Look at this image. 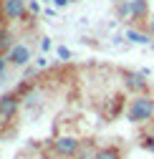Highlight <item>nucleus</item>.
I'll list each match as a JSON object with an SVG mask.
<instances>
[{"label":"nucleus","instance_id":"f257e3e1","mask_svg":"<svg viewBox=\"0 0 154 159\" xmlns=\"http://www.w3.org/2000/svg\"><path fill=\"white\" fill-rule=\"evenodd\" d=\"M154 116V98L149 93H139L134 96L129 106H126V119L131 124H142V121H149Z\"/></svg>","mask_w":154,"mask_h":159},{"label":"nucleus","instance_id":"f03ea898","mask_svg":"<svg viewBox=\"0 0 154 159\" xmlns=\"http://www.w3.org/2000/svg\"><path fill=\"white\" fill-rule=\"evenodd\" d=\"M53 152L58 154V157L71 159V157H76V154L81 152V142L76 136H71V134H61V136L53 139Z\"/></svg>","mask_w":154,"mask_h":159},{"label":"nucleus","instance_id":"7ed1b4c3","mask_svg":"<svg viewBox=\"0 0 154 159\" xmlns=\"http://www.w3.org/2000/svg\"><path fill=\"white\" fill-rule=\"evenodd\" d=\"M28 13V3L25 0H0V15L5 20L15 23V20H23V15Z\"/></svg>","mask_w":154,"mask_h":159},{"label":"nucleus","instance_id":"20e7f679","mask_svg":"<svg viewBox=\"0 0 154 159\" xmlns=\"http://www.w3.org/2000/svg\"><path fill=\"white\" fill-rule=\"evenodd\" d=\"M18 109H20V98H18L15 93L0 96V121H10V119L18 114Z\"/></svg>","mask_w":154,"mask_h":159},{"label":"nucleus","instance_id":"39448f33","mask_svg":"<svg viewBox=\"0 0 154 159\" xmlns=\"http://www.w3.org/2000/svg\"><path fill=\"white\" fill-rule=\"evenodd\" d=\"M5 56H8L10 66H28V63H30V58H33L30 48H28V46H23V43H15Z\"/></svg>","mask_w":154,"mask_h":159},{"label":"nucleus","instance_id":"423d86ee","mask_svg":"<svg viewBox=\"0 0 154 159\" xmlns=\"http://www.w3.org/2000/svg\"><path fill=\"white\" fill-rule=\"evenodd\" d=\"M124 84H126V89H129L134 96L147 93V73H144V71H142V73H134V71H129V73L124 76Z\"/></svg>","mask_w":154,"mask_h":159},{"label":"nucleus","instance_id":"0eeeda50","mask_svg":"<svg viewBox=\"0 0 154 159\" xmlns=\"http://www.w3.org/2000/svg\"><path fill=\"white\" fill-rule=\"evenodd\" d=\"M131 3V20H137V23H147L149 20V0H129Z\"/></svg>","mask_w":154,"mask_h":159},{"label":"nucleus","instance_id":"6e6552de","mask_svg":"<svg viewBox=\"0 0 154 159\" xmlns=\"http://www.w3.org/2000/svg\"><path fill=\"white\" fill-rule=\"evenodd\" d=\"M124 38L131 43H137V46H149L152 43V35L147 30H139V28H126L124 30Z\"/></svg>","mask_w":154,"mask_h":159},{"label":"nucleus","instance_id":"1a4fd4ad","mask_svg":"<svg viewBox=\"0 0 154 159\" xmlns=\"http://www.w3.org/2000/svg\"><path fill=\"white\" fill-rule=\"evenodd\" d=\"M15 46V41H13V33L8 30V28H0V56H5L10 48Z\"/></svg>","mask_w":154,"mask_h":159},{"label":"nucleus","instance_id":"9d476101","mask_svg":"<svg viewBox=\"0 0 154 159\" xmlns=\"http://www.w3.org/2000/svg\"><path fill=\"white\" fill-rule=\"evenodd\" d=\"M116 15L121 18V20H131V3H129V0H119V5H116Z\"/></svg>","mask_w":154,"mask_h":159},{"label":"nucleus","instance_id":"9b49d317","mask_svg":"<svg viewBox=\"0 0 154 159\" xmlns=\"http://www.w3.org/2000/svg\"><path fill=\"white\" fill-rule=\"evenodd\" d=\"M93 159H121V154L114 149V147H104V149H99L93 154Z\"/></svg>","mask_w":154,"mask_h":159},{"label":"nucleus","instance_id":"f8f14e48","mask_svg":"<svg viewBox=\"0 0 154 159\" xmlns=\"http://www.w3.org/2000/svg\"><path fill=\"white\" fill-rule=\"evenodd\" d=\"M56 53H58L61 61H68V58H71V51H68L66 46H58V48H56Z\"/></svg>","mask_w":154,"mask_h":159},{"label":"nucleus","instance_id":"ddd939ff","mask_svg":"<svg viewBox=\"0 0 154 159\" xmlns=\"http://www.w3.org/2000/svg\"><path fill=\"white\" fill-rule=\"evenodd\" d=\"M10 68V61H8V56H0V76H5Z\"/></svg>","mask_w":154,"mask_h":159},{"label":"nucleus","instance_id":"4468645a","mask_svg":"<svg viewBox=\"0 0 154 159\" xmlns=\"http://www.w3.org/2000/svg\"><path fill=\"white\" fill-rule=\"evenodd\" d=\"M142 147H144V149H149V152H154V136H144Z\"/></svg>","mask_w":154,"mask_h":159},{"label":"nucleus","instance_id":"2eb2a0df","mask_svg":"<svg viewBox=\"0 0 154 159\" xmlns=\"http://www.w3.org/2000/svg\"><path fill=\"white\" fill-rule=\"evenodd\" d=\"M147 33H149V35L154 38V13L149 15V20H147Z\"/></svg>","mask_w":154,"mask_h":159},{"label":"nucleus","instance_id":"dca6fc26","mask_svg":"<svg viewBox=\"0 0 154 159\" xmlns=\"http://www.w3.org/2000/svg\"><path fill=\"white\" fill-rule=\"evenodd\" d=\"M51 46H53V43L48 41V38H43V41H41V48H43V53H48V51H51Z\"/></svg>","mask_w":154,"mask_h":159},{"label":"nucleus","instance_id":"f3484780","mask_svg":"<svg viewBox=\"0 0 154 159\" xmlns=\"http://www.w3.org/2000/svg\"><path fill=\"white\" fill-rule=\"evenodd\" d=\"M68 3H73V0H53L56 8H63V5H68Z\"/></svg>","mask_w":154,"mask_h":159},{"label":"nucleus","instance_id":"a211bd4d","mask_svg":"<svg viewBox=\"0 0 154 159\" xmlns=\"http://www.w3.org/2000/svg\"><path fill=\"white\" fill-rule=\"evenodd\" d=\"M28 10H30V13H38V3H35V0H33V3H28Z\"/></svg>","mask_w":154,"mask_h":159},{"label":"nucleus","instance_id":"6ab92c4d","mask_svg":"<svg viewBox=\"0 0 154 159\" xmlns=\"http://www.w3.org/2000/svg\"><path fill=\"white\" fill-rule=\"evenodd\" d=\"M41 3H51V0H41Z\"/></svg>","mask_w":154,"mask_h":159},{"label":"nucleus","instance_id":"aec40b11","mask_svg":"<svg viewBox=\"0 0 154 159\" xmlns=\"http://www.w3.org/2000/svg\"><path fill=\"white\" fill-rule=\"evenodd\" d=\"M149 3H152V0H149Z\"/></svg>","mask_w":154,"mask_h":159}]
</instances>
